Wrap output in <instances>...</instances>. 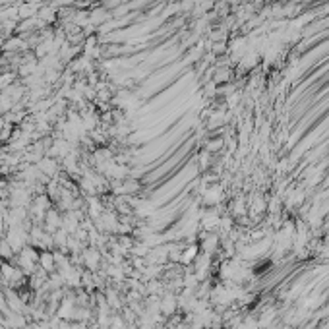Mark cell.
Wrapping results in <instances>:
<instances>
[{
  "instance_id": "obj_1",
  "label": "cell",
  "mask_w": 329,
  "mask_h": 329,
  "mask_svg": "<svg viewBox=\"0 0 329 329\" xmlns=\"http://www.w3.org/2000/svg\"><path fill=\"white\" fill-rule=\"evenodd\" d=\"M39 265H41L43 271H55V267H56L55 254H51V252H41V254H39Z\"/></svg>"
},
{
  "instance_id": "obj_2",
  "label": "cell",
  "mask_w": 329,
  "mask_h": 329,
  "mask_svg": "<svg viewBox=\"0 0 329 329\" xmlns=\"http://www.w3.org/2000/svg\"><path fill=\"white\" fill-rule=\"evenodd\" d=\"M83 262H85V265L89 267V269H95L97 267V263H99V254H97V250H93V248H89V250H85L83 252Z\"/></svg>"
}]
</instances>
